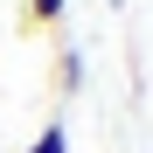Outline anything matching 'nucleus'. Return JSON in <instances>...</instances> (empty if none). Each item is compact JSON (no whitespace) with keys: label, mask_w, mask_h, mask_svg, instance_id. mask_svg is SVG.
Instances as JSON below:
<instances>
[{"label":"nucleus","mask_w":153,"mask_h":153,"mask_svg":"<svg viewBox=\"0 0 153 153\" xmlns=\"http://www.w3.org/2000/svg\"><path fill=\"white\" fill-rule=\"evenodd\" d=\"M56 91H63V97L84 91V56H76V49H63V56H56Z\"/></svg>","instance_id":"nucleus-1"},{"label":"nucleus","mask_w":153,"mask_h":153,"mask_svg":"<svg viewBox=\"0 0 153 153\" xmlns=\"http://www.w3.org/2000/svg\"><path fill=\"white\" fill-rule=\"evenodd\" d=\"M21 153H70V125H42V132L21 146Z\"/></svg>","instance_id":"nucleus-2"},{"label":"nucleus","mask_w":153,"mask_h":153,"mask_svg":"<svg viewBox=\"0 0 153 153\" xmlns=\"http://www.w3.org/2000/svg\"><path fill=\"white\" fill-rule=\"evenodd\" d=\"M63 21V0H28V28H56Z\"/></svg>","instance_id":"nucleus-3"}]
</instances>
